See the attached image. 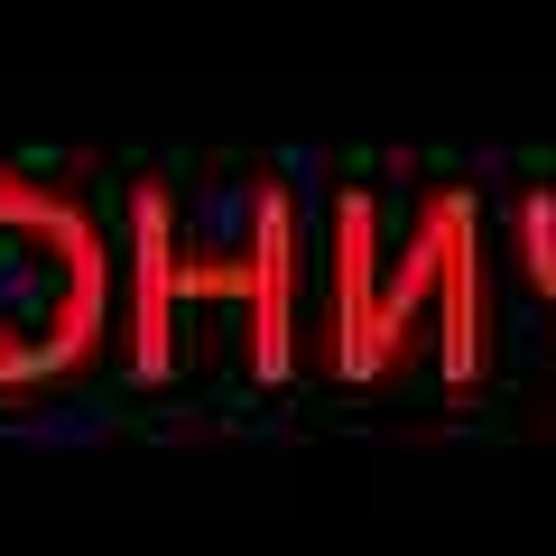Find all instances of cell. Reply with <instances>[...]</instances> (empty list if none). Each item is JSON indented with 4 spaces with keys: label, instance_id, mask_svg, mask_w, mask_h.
I'll return each instance as SVG.
<instances>
[{
    "label": "cell",
    "instance_id": "cell-1",
    "mask_svg": "<svg viewBox=\"0 0 556 556\" xmlns=\"http://www.w3.org/2000/svg\"><path fill=\"white\" fill-rule=\"evenodd\" d=\"M298 260H306L298 204H288L278 177L241 186L214 241H186L167 186H139L130 195V362H139V380L177 371L186 306H223L241 325L251 380H288L298 371Z\"/></svg>",
    "mask_w": 556,
    "mask_h": 556
},
{
    "label": "cell",
    "instance_id": "cell-2",
    "mask_svg": "<svg viewBox=\"0 0 556 556\" xmlns=\"http://www.w3.org/2000/svg\"><path fill=\"white\" fill-rule=\"evenodd\" d=\"M121 260L93 204L47 177H0V399L84 380L112 343Z\"/></svg>",
    "mask_w": 556,
    "mask_h": 556
},
{
    "label": "cell",
    "instance_id": "cell-3",
    "mask_svg": "<svg viewBox=\"0 0 556 556\" xmlns=\"http://www.w3.org/2000/svg\"><path fill=\"white\" fill-rule=\"evenodd\" d=\"M473 223H482V214H473V195H464V186H437V195L417 204L408 241L390 251L380 306L334 343V371H343V380H390L399 362L417 353V334H437V278H445V260H455V241L473 232Z\"/></svg>",
    "mask_w": 556,
    "mask_h": 556
},
{
    "label": "cell",
    "instance_id": "cell-4",
    "mask_svg": "<svg viewBox=\"0 0 556 556\" xmlns=\"http://www.w3.org/2000/svg\"><path fill=\"white\" fill-rule=\"evenodd\" d=\"M437 362H445V390H473L482 380V223L455 241V260H445L437 278Z\"/></svg>",
    "mask_w": 556,
    "mask_h": 556
},
{
    "label": "cell",
    "instance_id": "cell-5",
    "mask_svg": "<svg viewBox=\"0 0 556 556\" xmlns=\"http://www.w3.org/2000/svg\"><path fill=\"white\" fill-rule=\"evenodd\" d=\"M510 251H519V278H529L538 298L556 306V186H529L510 214Z\"/></svg>",
    "mask_w": 556,
    "mask_h": 556
}]
</instances>
